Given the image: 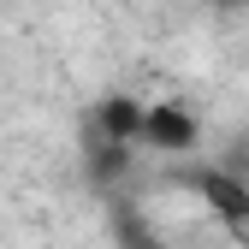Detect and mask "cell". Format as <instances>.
I'll list each match as a JSON object with an SVG mask.
<instances>
[{"label": "cell", "mask_w": 249, "mask_h": 249, "mask_svg": "<svg viewBox=\"0 0 249 249\" xmlns=\"http://www.w3.org/2000/svg\"><path fill=\"white\" fill-rule=\"evenodd\" d=\"M142 119H148V101L124 95V89H107L101 101L83 107L77 142H142Z\"/></svg>", "instance_id": "obj_1"}, {"label": "cell", "mask_w": 249, "mask_h": 249, "mask_svg": "<svg viewBox=\"0 0 249 249\" xmlns=\"http://www.w3.org/2000/svg\"><path fill=\"white\" fill-rule=\"evenodd\" d=\"M113 243H119V249H172L131 202H113Z\"/></svg>", "instance_id": "obj_5"}, {"label": "cell", "mask_w": 249, "mask_h": 249, "mask_svg": "<svg viewBox=\"0 0 249 249\" xmlns=\"http://www.w3.org/2000/svg\"><path fill=\"white\" fill-rule=\"evenodd\" d=\"M131 148L137 142H83V178L95 184V190H119L124 178H131Z\"/></svg>", "instance_id": "obj_4"}, {"label": "cell", "mask_w": 249, "mask_h": 249, "mask_svg": "<svg viewBox=\"0 0 249 249\" xmlns=\"http://www.w3.org/2000/svg\"><path fill=\"white\" fill-rule=\"evenodd\" d=\"M190 190L202 196V208L213 213L220 226H231V231H249V178H237L231 166H190V172H178Z\"/></svg>", "instance_id": "obj_2"}, {"label": "cell", "mask_w": 249, "mask_h": 249, "mask_svg": "<svg viewBox=\"0 0 249 249\" xmlns=\"http://www.w3.org/2000/svg\"><path fill=\"white\" fill-rule=\"evenodd\" d=\"M220 166H231L237 178H249V131L231 137V148H220Z\"/></svg>", "instance_id": "obj_6"}, {"label": "cell", "mask_w": 249, "mask_h": 249, "mask_svg": "<svg viewBox=\"0 0 249 249\" xmlns=\"http://www.w3.org/2000/svg\"><path fill=\"white\" fill-rule=\"evenodd\" d=\"M213 6H226V12H243V6H249V0H213Z\"/></svg>", "instance_id": "obj_7"}, {"label": "cell", "mask_w": 249, "mask_h": 249, "mask_svg": "<svg viewBox=\"0 0 249 249\" xmlns=\"http://www.w3.org/2000/svg\"><path fill=\"white\" fill-rule=\"evenodd\" d=\"M142 148L154 154H196L202 148V119L196 107H184V101H148V119H142Z\"/></svg>", "instance_id": "obj_3"}]
</instances>
